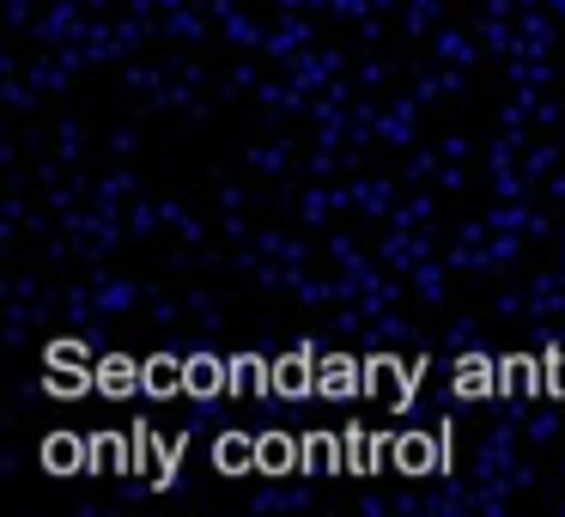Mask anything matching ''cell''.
Returning <instances> with one entry per match:
<instances>
[{"label":"cell","instance_id":"6da1fadb","mask_svg":"<svg viewBox=\"0 0 565 517\" xmlns=\"http://www.w3.org/2000/svg\"><path fill=\"white\" fill-rule=\"evenodd\" d=\"M189 383H195V390H213V366H189Z\"/></svg>","mask_w":565,"mask_h":517}]
</instances>
